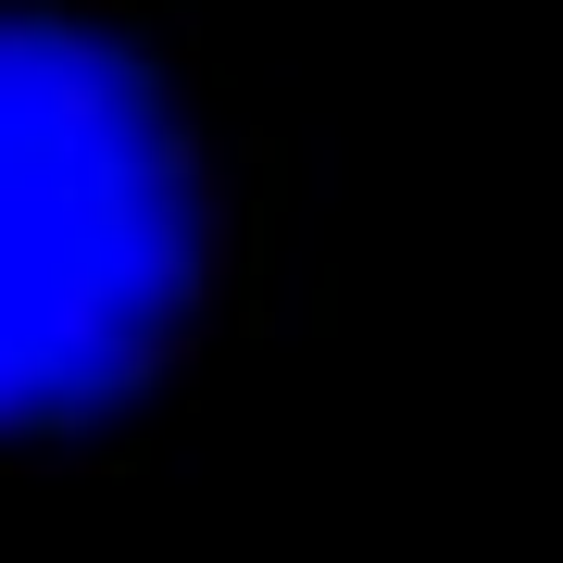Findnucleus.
<instances>
[{"label":"nucleus","mask_w":563,"mask_h":563,"mask_svg":"<svg viewBox=\"0 0 563 563\" xmlns=\"http://www.w3.org/2000/svg\"><path fill=\"white\" fill-rule=\"evenodd\" d=\"M201 188L163 88L88 25L0 13V426L101 413L188 313Z\"/></svg>","instance_id":"obj_1"}]
</instances>
